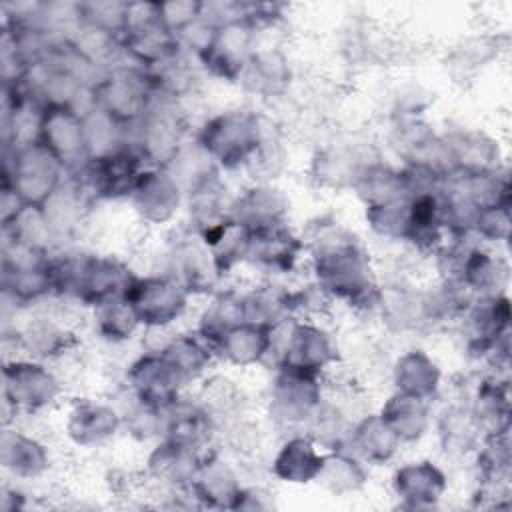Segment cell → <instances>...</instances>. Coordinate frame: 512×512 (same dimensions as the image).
<instances>
[{
  "label": "cell",
  "instance_id": "obj_20",
  "mask_svg": "<svg viewBox=\"0 0 512 512\" xmlns=\"http://www.w3.org/2000/svg\"><path fill=\"white\" fill-rule=\"evenodd\" d=\"M288 210V196L268 182L252 184L230 200V216L250 230L286 224Z\"/></svg>",
  "mask_w": 512,
  "mask_h": 512
},
{
  "label": "cell",
  "instance_id": "obj_30",
  "mask_svg": "<svg viewBox=\"0 0 512 512\" xmlns=\"http://www.w3.org/2000/svg\"><path fill=\"white\" fill-rule=\"evenodd\" d=\"M368 480L366 462L354 456L350 450H326L324 464L316 478L328 492L336 496L354 494L364 488Z\"/></svg>",
  "mask_w": 512,
  "mask_h": 512
},
{
  "label": "cell",
  "instance_id": "obj_15",
  "mask_svg": "<svg viewBox=\"0 0 512 512\" xmlns=\"http://www.w3.org/2000/svg\"><path fill=\"white\" fill-rule=\"evenodd\" d=\"M306 260V238L288 224L252 230L246 264L268 276L294 272Z\"/></svg>",
  "mask_w": 512,
  "mask_h": 512
},
{
  "label": "cell",
  "instance_id": "obj_28",
  "mask_svg": "<svg viewBox=\"0 0 512 512\" xmlns=\"http://www.w3.org/2000/svg\"><path fill=\"white\" fill-rule=\"evenodd\" d=\"M246 320L244 292L236 288H218L210 294L198 316L196 330L210 346L230 328Z\"/></svg>",
  "mask_w": 512,
  "mask_h": 512
},
{
  "label": "cell",
  "instance_id": "obj_31",
  "mask_svg": "<svg viewBox=\"0 0 512 512\" xmlns=\"http://www.w3.org/2000/svg\"><path fill=\"white\" fill-rule=\"evenodd\" d=\"M92 316H94V330L102 340L110 344H122L142 328L130 304L124 300V296L92 308Z\"/></svg>",
  "mask_w": 512,
  "mask_h": 512
},
{
  "label": "cell",
  "instance_id": "obj_3",
  "mask_svg": "<svg viewBox=\"0 0 512 512\" xmlns=\"http://www.w3.org/2000/svg\"><path fill=\"white\" fill-rule=\"evenodd\" d=\"M66 178L62 162L38 138L2 148L0 188L12 190L28 206H44Z\"/></svg>",
  "mask_w": 512,
  "mask_h": 512
},
{
  "label": "cell",
  "instance_id": "obj_5",
  "mask_svg": "<svg viewBox=\"0 0 512 512\" xmlns=\"http://www.w3.org/2000/svg\"><path fill=\"white\" fill-rule=\"evenodd\" d=\"M92 92L94 106L126 130L140 122L156 96L148 72L128 60L108 68Z\"/></svg>",
  "mask_w": 512,
  "mask_h": 512
},
{
  "label": "cell",
  "instance_id": "obj_9",
  "mask_svg": "<svg viewBox=\"0 0 512 512\" xmlns=\"http://www.w3.org/2000/svg\"><path fill=\"white\" fill-rule=\"evenodd\" d=\"M148 164L142 154L130 144H122L102 156L90 158L88 164L72 174L92 202L98 200H128L138 176Z\"/></svg>",
  "mask_w": 512,
  "mask_h": 512
},
{
  "label": "cell",
  "instance_id": "obj_27",
  "mask_svg": "<svg viewBox=\"0 0 512 512\" xmlns=\"http://www.w3.org/2000/svg\"><path fill=\"white\" fill-rule=\"evenodd\" d=\"M156 350L168 360L184 386L202 380L216 360L212 346L198 332L176 334Z\"/></svg>",
  "mask_w": 512,
  "mask_h": 512
},
{
  "label": "cell",
  "instance_id": "obj_12",
  "mask_svg": "<svg viewBox=\"0 0 512 512\" xmlns=\"http://www.w3.org/2000/svg\"><path fill=\"white\" fill-rule=\"evenodd\" d=\"M36 138L62 162L68 176L80 172L90 160L84 114L70 106H46L40 116Z\"/></svg>",
  "mask_w": 512,
  "mask_h": 512
},
{
  "label": "cell",
  "instance_id": "obj_16",
  "mask_svg": "<svg viewBox=\"0 0 512 512\" xmlns=\"http://www.w3.org/2000/svg\"><path fill=\"white\" fill-rule=\"evenodd\" d=\"M122 426L116 404L96 398H74L64 412L62 430L78 448H98L112 440Z\"/></svg>",
  "mask_w": 512,
  "mask_h": 512
},
{
  "label": "cell",
  "instance_id": "obj_22",
  "mask_svg": "<svg viewBox=\"0 0 512 512\" xmlns=\"http://www.w3.org/2000/svg\"><path fill=\"white\" fill-rule=\"evenodd\" d=\"M324 452L326 450H320V446L308 434L296 432L288 436L276 450L270 462V472L286 484L316 482L324 464Z\"/></svg>",
  "mask_w": 512,
  "mask_h": 512
},
{
  "label": "cell",
  "instance_id": "obj_1",
  "mask_svg": "<svg viewBox=\"0 0 512 512\" xmlns=\"http://www.w3.org/2000/svg\"><path fill=\"white\" fill-rule=\"evenodd\" d=\"M306 260L314 284L332 302H342L356 310H376L380 282L364 244L338 224L318 228L306 240Z\"/></svg>",
  "mask_w": 512,
  "mask_h": 512
},
{
  "label": "cell",
  "instance_id": "obj_6",
  "mask_svg": "<svg viewBox=\"0 0 512 512\" xmlns=\"http://www.w3.org/2000/svg\"><path fill=\"white\" fill-rule=\"evenodd\" d=\"M192 298L178 280L164 272L134 274L124 290V300L140 326L150 332H162L176 324L188 312Z\"/></svg>",
  "mask_w": 512,
  "mask_h": 512
},
{
  "label": "cell",
  "instance_id": "obj_32",
  "mask_svg": "<svg viewBox=\"0 0 512 512\" xmlns=\"http://www.w3.org/2000/svg\"><path fill=\"white\" fill-rule=\"evenodd\" d=\"M438 436L448 452H462L474 444L480 434V426L474 420L470 408L464 406H450L440 422H438Z\"/></svg>",
  "mask_w": 512,
  "mask_h": 512
},
{
  "label": "cell",
  "instance_id": "obj_4",
  "mask_svg": "<svg viewBox=\"0 0 512 512\" xmlns=\"http://www.w3.org/2000/svg\"><path fill=\"white\" fill-rule=\"evenodd\" d=\"M64 384L50 362L14 354L2 364L4 412L18 418H34L62 402ZM10 424V422H8Z\"/></svg>",
  "mask_w": 512,
  "mask_h": 512
},
{
  "label": "cell",
  "instance_id": "obj_17",
  "mask_svg": "<svg viewBox=\"0 0 512 512\" xmlns=\"http://www.w3.org/2000/svg\"><path fill=\"white\" fill-rule=\"evenodd\" d=\"M0 464L14 482H34L48 474L52 456L38 436L10 422L4 424L0 436Z\"/></svg>",
  "mask_w": 512,
  "mask_h": 512
},
{
  "label": "cell",
  "instance_id": "obj_10",
  "mask_svg": "<svg viewBox=\"0 0 512 512\" xmlns=\"http://www.w3.org/2000/svg\"><path fill=\"white\" fill-rule=\"evenodd\" d=\"M256 36L258 32L240 16L220 22L208 46L194 60L212 78L238 84L248 58L256 50Z\"/></svg>",
  "mask_w": 512,
  "mask_h": 512
},
{
  "label": "cell",
  "instance_id": "obj_24",
  "mask_svg": "<svg viewBox=\"0 0 512 512\" xmlns=\"http://www.w3.org/2000/svg\"><path fill=\"white\" fill-rule=\"evenodd\" d=\"M292 78L290 62L278 48H256L248 58L238 84L256 98H282Z\"/></svg>",
  "mask_w": 512,
  "mask_h": 512
},
{
  "label": "cell",
  "instance_id": "obj_8",
  "mask_svg": "<svg viewBox=\"0 0 512 512\" xmlns=\"http://www.w3.org/2000/svg\"><path fill=\"white\" fill-rule=\"evenodd\" d=\"M324 400V376L276 366L268 388V414L284 428H302Z\"/></svg>",
  "mask_w": 512,
  "mask_h": 512
},
{
  "label": "cell",
  "instance_id": "obj_13",
  "mask_svg": "<svg viewBox=\"0 0 512 512\" xmlns=\"http://www.w3.org/2000/svg\"><path fill=\"white\" fill-rule=\"evenodd\" d=\"M128 202L140 222L148 226H166L182 210L186 194L166 168L146 166L138 176Z\"/></svg>",
  "mask_w": 512,
  "mask_h": 512
},
{
  "label": "cell",
  "instance_id": "obj_7",
  "mask_svg": "<svg viewBox=\"0 0 512 512\" xmlns=\"http://www.w3.org/2000/svg\"><path fill=\"white\" fill-rule=\"evenodd\" d=\"M120 46L124 60L144 70L184 52L176 34L164 24L158 2H128Z\"/></svg>",
  "mask_w": 512,
  "mask_h": 512
},
{
  "label": "cell",
  "instance_id": "obj_11",
  "mask_svg": "<svg viewBox=\"0 0 512 512\" xmlns=\"http://www.w3.org/2000/svg\"><path fill=\"white\" fill-rule=\"evenodd\" d=\"M162 260L164 264L156 272L172 276L192 296H210L214 290H218L222 276L218 274L208 248L192 230H184L182 234L172 238L162 250Z\"/></svg>",
  "mask_w": 512,
  "mask_h": 512
},
{
  "label": "cell",
  "instance_id": "obj_19",
  "mask_svg": "<svg viewBox=\"0 0 512 512\" xmlns=\"http://www.w3.org/2000/svg\"><path fill=\"white\" fill-rule=\"evenodd\" d=\"M272 342H274V326L244 320L242 324L224 332L212 344V350L216 358L224 360L230 366L250 368L258 364H266L270 360Z\"/></svg>",
  "mask_w": 512,
  "mask_h": 512
},
{
  "label": "cell",
  "instance_id": "obj_18",
  "mask_svg": "<svg viewBox=\"0 0 512 512\" xmlns=\"http://www.w3.org/2000/svg\"><path fill=\"white\" fill-rule=\"evenodd\" d=\"M206 452L168 438H158L148 454L146 472L160 486L172 492H184L196 478Z\"/></svg>",
  "mask_w": 512,
  "mask_h": 512
},
{
  "label": "cell",
  "instance_id": "obj_14",
  "mask_svg": "<svg viewBox=\"0 0 512 512\" xmlns=\"http://www.w3.org/2000/svg\"><path fill=\"white\" fill-rule=\"evenodd\" d=\"M124 388L140 402L162 410L178 400L186 386L168 360L156 348H148L128 364Z\"/></svg>",
  "mask_w": 512,
  "mask_h": 512
},
{
  "label": "cell",
  "instance_id": "obj_2",
  "mask_svg": "<svg viewBox=\"0 0 512 512\" xmlns=\"http://www.w3.org/2000/svg\"><path fill=\"white\" fill-rule=\"evenodd\" d=\"M270 122L252 108L222 110L192 136L220 170H246L260 150Z\"/></svg>",
  "mask_w": 512,
  "mask_h": 512
},
{
  "label": "cell",
  "instance_id": "obj_26",
  "mask_svg": "<svg viewBox=\"0 0 512 512\" xmlns=\"http://www.w3.org/2000/svg\"><path fill=\"white\" fill-rule=\"evenodd\" d=\"M400 446V438L380 414H366L354 422L346 450L366 464L382 466L398 454Z\"/></svg>",
  "mask_w": 512,
  "mask_h": 512
},
{
  "label": "cell",
  "instance_id": "obj_25",
  "mask_svg": "<svg viewBox=\"0 0 512 512\" xmlns=\"http://www.w3.org/2000/svg\"><path fill=\"white\" fill-rule=\"evenodd\" d=\"M390 376L396 392L420 398L424 402H432L436 398L442 380L438 364L420 348L400 354L390 368Z\"/></svg>",
  "mask_w": 512,
  "mask_h": 512
},
{
  "label": "cell",
  "instance_id": "obj_21",
  "mask_svg": "<svg viewBox=\"0 0 512 512\" xmlns=\"http://www.w3.org/2000/svg\"><path fill=\"white\" fill-rule=\"evenodd\" d=\"M448 488V478L440 466L430 460L408 462L392 474V492L406 508H430Z\"/></svg>",
  "mask_w": 512,
  "mask_h": 512
},
{
  "label": "cell",
  "instance_id": "obj_33",
  "mask_svg": "<svg viewBox=\"0 0 512 512\" xmlns=\"http://www.w3.org/2000/svg\"><path fill=\"white\" fill-rule=\"evenodd\" d=\"M204 8V2H186V0H176V2H158L160 16L164 24L178 34L182 28L192 24L194 20L200 18Z\"/></svg>",
  "mask_w": 512,
  "mask_h": 512
},
{
  "label": "cell",
  "instance_id": "obj_23",
  "mask_svg": "<svg viewBox=\"0 0 512 512\" xmlns=\"http://www.w3.org/2000/svg\"><path fill=\"white\" fill-rule=\"evenodd\" d=\"M240 490V476L226 460L218 456L214 448L206 452L200 470L188 488L198 506L210 508H232Z\"/></svg>",
  "mask_w": 512,
  "mask_h": 512
},
{
  "label": "cell",
  "instance_id": "obj_29",
  "mask_svg": "<svg viewBox=\"0 0 512 512\" xmlns=\"http://www.w3.org/2000/svg\"><path fill=\"white\" fill-rule=\"evenodd\" d=\"M382 420L394 430V434L400 438L402 444L418 442L426 436L432 418H430V402H424L420 398L392 392L388 400L382 404L380 412Z\"/></svg>",
  "mask_w": 512,
  "mask_h": 512
}]
</instances>
